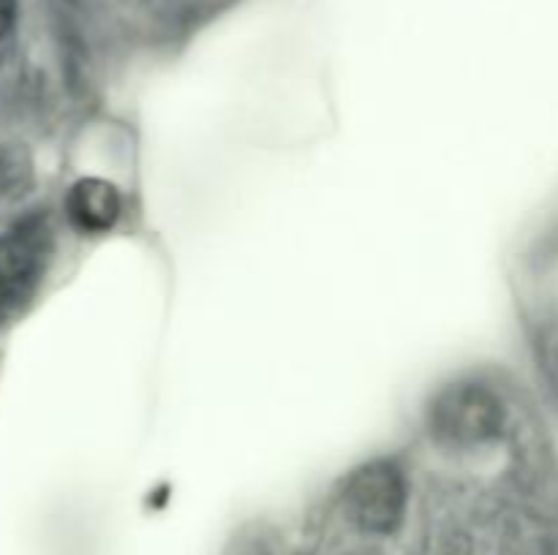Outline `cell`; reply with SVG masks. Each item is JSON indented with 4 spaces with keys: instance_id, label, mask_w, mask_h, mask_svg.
<instances>
[{
    "instance_id": "obj_5",
    "label": "cell",
    "mask_w": 558,
    "mask_h": 555,
    "mask_svg": "<svg viewBox=\"0 0 558 555\" xmlns=\"http://www.w3.org/2000/svg\"><path fill=\"white\" fill-rule=\"evenodd\" d=\"M11 22H14V0H0V38L9 33Z\"/></svg>"
},
{
    "instance_id": "obj_2",
    "label": "cell",
    "mask_w": 558,
    "mask_h": 555,
    "mask_svg": "<svg viewBox=\"0 0 558 555\" xmlns=\"http://www.w3.org/2000/svg\"><path fill=\"white\" fill-rule=\"evenodd\" d=\"M349 517L363 531L392 533L407 511V479L392 462H371L347 482L343 493Z\"/></svg>"
},
{
    "instance_id": "obj_6",
    "label": "cell",
    "mask_w": 558,
    "mask_h": 555,
    "mask_svg": "<svg viewBox=\"0 0 558 555\" xmlns=\"http://www.w3.org/2000/svg\"><path fill=\"white\" fill-rule=\"evenodd\" d=\"M550 375H554V381H556V386H558V343L554 346V354H550Z\"/></svg>"
},
{
    "instance_id": "obj_1",
    "label": "cell",
    "mask_w": 558,
    "mask_h": 555,
    "mask_svg": "<svg viewBox=\"0 0 558 555\" xmlns=\"http://www.w3.org/2000/svg\"><path fill=\"white\" fill-rule=\"evenodd\" d=\"M505 424V403L480 381H458L430 400L428 428L447 446H480L496 439Z\"/></svg>"
},
{
    "instance_id": "obj_4",
    "label": "cell",
    "mask_w": 558,
    "mask_h": 555,
    "mask_svg": "<svg viewBox=\"0 0 558 555\" xmlns=\"http://www.w3.org/2000/svg\"><path fill=\"white\" fill-rule=\"evenodd\" d=\"M65 210H69L71 223L87 234H101L118 223L123 201H120V190L112 183L98 177L80 180L74 188L69 190L65 199Z\"/></svg>"
},
{
    "instance_id": "obj_3",
    "label": "cell",
    "mask_w": 558,
    "mask_h": 555,
    "mask_svg": "<svg viewBox=\"0 0 558 555\" xmlns=\"http://www.w3.org/2000/svg\"><path fill=\"white\" fill-rule=\"evenodd\" d=\"M47 248L38 232H14L0 237V308L20 303L38 281Z\"/></svg>"
}]
</instances>
